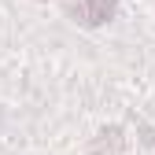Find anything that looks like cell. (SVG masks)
Listing matches in <instances>:
<instances>
[{
  "instance_id": "1",
  "label": "cell",
  "mask_w": 155,
  "mask_h": 155,
  "mask_svg": "<svg viewBox=\"0 0 155 155\" xmlns=\"http://www.w3.org/2000/svg\"><path fill=\"white\" fill-rule=\"evenodd\" d=\"M74 15H81L85 22H107L114 15V0H81V4H74Z\"/></svg>"
},
{
  "instance_id": "2",
  "label": "cell",
  "mask_w": 155,
  "mask_h": 155,
  "mask_svg": "<svg viewBox=\"0 0 155 155\" xmlns=\"http://www.w3.org/2000/svg\"><path fill=\"white\" fill-rule=\"evenodd\" d=\"M118 148H122V129H104V133H100V140L92 144L96 155H114Z\"/></svg>"
},
{
  "instance_id": "3",
  "label": "cell",
  "mask_w": 155,
  "mask_h": 155,
  "mask_svg": "<svg viewBox=\"0 0 155 155\" xmlns=\"http://www.w3.org/2000/svg\"><path fill=\"white\" fill-rule=\"evenodd\" d=\"M140 133H144V140H148V144H155V129H148V126H140Z\"/></svg>"
}]
</instances>
